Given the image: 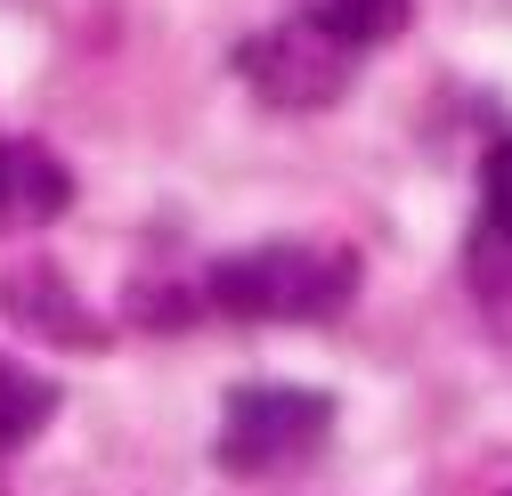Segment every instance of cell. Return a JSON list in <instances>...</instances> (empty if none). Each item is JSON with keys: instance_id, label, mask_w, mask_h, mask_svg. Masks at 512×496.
Instances as JSON below:
<instances>
[{"instance_id": "6da1fadb", "label": "cell", "mask_w": 512, "mask_h": 496, "mask_svg": "<svg viewBox=\"0 0 512 496\" xmlns=\"http://www.w3.org/2000/svg\"><path fill=\"white\" fill-rule=\"evenodd\" d=\"M204 293L220 318L244 326H326L358 293V261L334 244H261V253H228Z\"/></svg>"}, {"instance_id": "7a4b0ae2", "label": "cell", "mask_w": 512, "mask_h": 496, "mask_svg": "<svg viewBox=\"0 0 512 496\" xmlns=\"http://www.w3.org/2000/svg\"><path fill=\"white\" fill-rule=\"evenodd\" d=\"M334 431V399L326 391H285V383H244L228 391V423H220V464L228 472H293L326 448Z\"/></svg>"}, {"instance_id": "3957f363", "label": "cell", "mask_w": 512, "mask_h": 496, "mask_svg": "<svg viewBox=\"0 0 512 496\" xmlns=\"http://www.w3.org/2000/svg\"><path fill=\"white\" fill-rule=\"evenodd\" d=\"M236 74L261 98H277V106H334L342 82H350V49L293 17V25L261 33V41H244L236 49Z\"/></svg>"}, {"instance_id": "277c9868", "label": "cell", "mask_w": 512, "mask_h": 496, "mask_svg": "<svg viewBox=\"0 0 512 496\" xmlns=\"http://www.w3.org/2000/svg\"><path fill=\"white\" fill-rule=\"evenodd\" d=\"M0 301H9V318L25 326V334H41V342H106V326L90 318V309L74 301V285L66 277H57L49 261H33V269H17L9 277V293H0Z\"/></svg>"}, {"instance_id": "5b68a950", "label": "cell", "mask_w": 512, "mask_h": 496, "mask_svg": "<svg viewBox=\"0 0 512 496\" xmlns=\"http://www.w3.org/2000/svg\"><path fill=\"white\" fill-rule=\"evenodd\" d=\"M301 25H317L326 41H342L350 57L374 49V41H391L407 25V0H301Z\"/></svg>"}, {"instance_id": "8992f818", "label": "cell", "mask_w": 512, "mask_h": 496, "mask_svg": "<svg viewBox=\"0 0 512 496\" xmlns=\"http://www.w3.org/2000/svg\"><path fill=\"white\" fill-rule=\"evenodd\" d=\"M49 415H57V383H41V375H25V366L0 358V456L25 448Z\"/></svg>"}, {"instance_id": "52a82bcc", "label": "cell", "mask_w": 512, "mask_h": 496, "mask_svg": "<svg viewBox=\"0 0 512 496\" xmlns=\"http://www.w3.org/2000/svg\"><path fill=\"white\" fill-rule=\"evenodd\" d=\"M480 188H488V220H496V236H512V139H496V147H488Z\"/></svg>"}, {"instance_id": "ba28073f", "label": "cell", "mask_w": 512, "mask_h": 496, "mask_svg": "<svg viewBox=\"0 0 512 496\" xmlns=\"http://www.w3.org/2000/svg\"><path fill=\"white\" fill-rule=\"evenodd\" d=\"M9 188H17V147H0V204H9Z\"/></svg>"}]
</instances>
